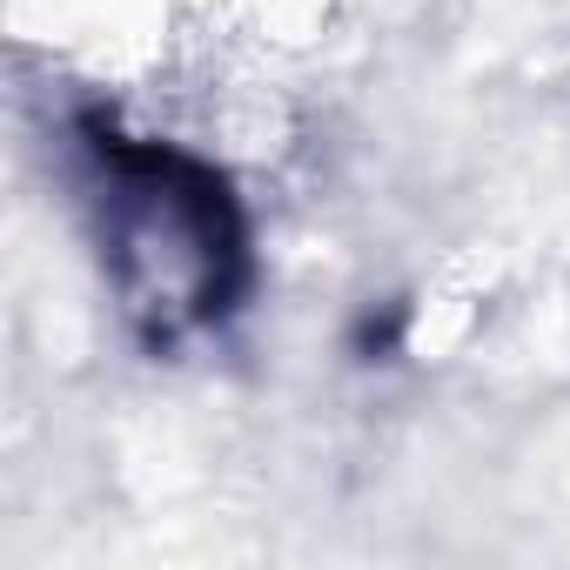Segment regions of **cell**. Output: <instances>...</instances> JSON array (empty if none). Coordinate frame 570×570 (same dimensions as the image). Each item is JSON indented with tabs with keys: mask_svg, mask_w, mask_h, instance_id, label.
Masks as SVG:
<instances>
[{
	"mask_svg": "<svg viewBox=\"0 0 570 570\" xmlns=\"http://www.w3.org/2000/svg\"><path fill=\"white\" fill-rule=\"evenodd\" d=\"M88 202L101 222L108 282L148 350H181L222 330L248 296V222L235 188L188 148L128 135L115 115H81Z\"/></svg>",
	"mask_w": 570,
	"mask_h": 570,
	"instance_id": "cell-1",
	"label": "cell"
}]
</instances>
